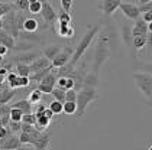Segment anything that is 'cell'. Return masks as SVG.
Here are the masks:
<instances>
[{
    "mask_svg": "<svg viewBox=\"0 0 152 150\" xmlns=\"http://www.w3.org/2000/svg\"><path fill=\"white\" fill-rule=\"evenodd\" d=\"M47 108H48L47 103H39V105L36 107V110H35V114H44Z\"/></svg>",
    "mask_w": 152,
    "mask_h": 150,
    "instance_id": "cell-44",
    "label": "cell"
},
{
    "mask_svg": "<svg viewBox=\"0 0 152 150\" xmlns=\"http://www.w3.org/2000/svg\"><path fill=\"white\" fill-rule=\"evenodd\" d=\"M0 127H3V126H1V118H0Z\"/></svg>",
    "mask_w": 152,
    "mask_h": 150,
    "instance_id": "cell-57",
    "label": "cell"
},
{
    "mask_svg": "<svg viewBox=\"0 0 152 150\" xmlns=\"http://www.w3.org/2000/svg\"><path fill=\"white\" fill-rule=\"evenodd\" d=\"M120 3L122 1H119V0H104L99 4V9L103 12L106 16H110L120 7Z\"/></svg>",
    "mask_w": 152,
    "mask_h": 150,
    "instance_id": "cell-10",
    "label": "cell"
},
{
    "mask_svg": "<svg viewBox=\"0 0 152 150\" xmlns=\"http://www.w3.org/2000/svg\"><path fill=\"white\" fill-rule=\"evenodd\" d=\"M41 14H42V19H44V22L47 25H52L57 20V17H58V13L55 12V9L48 1H42V12H41Z\"/></svg>",
    "mask_w": 152,
    "mask_h": 150,
    "instance_id": "cell-8",
    "label": "cell"
},
{
    "mask_svg": "<svg viewBox=\"0 0 152 150\" xmlns=\"http://www.w3.org/2000/svg\"><path fill=\"white\" fill-rule=\"evenodd\" d=\"M10 105L9 104H0V118L1 117H10Z\"/></svg>",
    "mask_w": 152,
    "mask_h": 150,
    "instance_id": "cell-38",
    "label": "cell"
},
{
    "mask_svg": "<svg viewBox=\"0 0 152 150\" xmlns=\"http://www.w3.org/2000/svg\"><path fill=\"white\" fill-rule=\"evenodd\" d=\"M62 48L64 46L59 45V43H54V45H48L44 48V57L47 58V59H49L51 62L55 59V58L58 57V54L62 51Z\"/></svg>",
    "mask_w": 152,
    "mask_h": 150,
    "instance_id": "cell-14",
    "label": "cell"
},
{
    "mask_svg": "<svg viewBox=\"0 0 152 150\" xmlns=\"http://www.w3.org/2000/svg\"><path fill=\"white\" fill-rule=\"evenodd\" d=\"M112 52H110V38L109 35H102L99 36V42L96 46V52H94V67H93V74L99 75V69L104 64L107 58H110Z\"/></svg>",
    "mask_w": 152,
    "mask_h": 150,
    "instance_id": "cell-2",
    "label": "cell"
},
{
    "mask_svg": "<svg viewBox=\"0 0 152 150\" xmlns=\"http://www.w3.org/2000/svg\"><path fill=\"white\" fill-rule=\"evenodd\" d=\"M51 136H52L51 131H42L41 136L34 141L32 146H34L36 150H48V146H49V143H51Z\"/></svg>",
    "mask_w": 152,
    "mask_h": 150,
    "instance_id": "cell-11",
    "label": "cell"
},
{
    "mask_svg": "<svg viewBox=\"0 0 152 150\" xmlns=\"http://www.w3.org/2000/svg\"><path fill=\"white\" fill-rule=\"evenodd\" d=\"M99 32H100V25H91V26L87 28V32L83 35V38L80 39V42H78L77 46H75L74 55H72V58H71V61H70L71 65H75V64L81 59V57L86 54V51L88 49V46L91 45L93 39L97 36Z\"/></svg>",
    "mask_w": 152,
    "mask_h": 150,
    "instance_id": "cell-1",
    "label": "cell"
},
{
    "mask_svg": "<svg viewBox=\"0 0 152 150\" xmlns=\"http://www.w3.org/2000/svg\"><path fill=\"white\" fill-rule=\"evenodd\" d=\"M1 29H3V17L0 16V30H1Z\"/></svg>",
    "mask_w": 152,
    "mask_h": 150,
    "instance_id": "cell-53",
    "label": "cell"
},
{
    "mask_svg": "<svg viewBox=\"0 0 152 150\" xmlns=\"http://www.w3.org/2000/svg\"><path fill=\"white\" fill-rule=\"evenodd\" d=\"M20 141H19V136L16 134H10L6 138L0 140V150H19L20 149Z\"/></svg>",
    "mask_w": 152,
    "mask_h": 150,
    "instance_id": "cell-9",
    "label": "cell"
},
{
    "mask_svg": "<svg viewBox=\"0 0 152 150\" xmlns=\"http://www.w3.org/2000/svg\"><path fill=\"white\" fill-rule=\"evenodd\" d=\"M99 75H96L93 72H90V74H87L86 77H84V81H83V88L84 87H87V88H94L96 90V87L99 85Z\"/></svg>",
    "mask_w": 152,
    "mask_h": 150,
    "instance_id": "cell-17",
    "label": "cell"
},
{
    "mask_svg": "<svg viewBox=\"0 0 152 150\" xmlns=\"http://www.w3.org/2000/svg\"><path fill=\"white\" fill-rule=\"evenodd\" d=\"M146 41H148V35L146 36H136L132 39V48H135V51H142L146 46Z\"/></svg>",
    "mask_w": 152,
    "mask_h": 150,
    "instance_id": "cell-23",
    "label": "cell"
},
{
    "mask_svg": "<svg viewBox=\"0 0 152 150\" xmlns=\"http://www.w3.org/2000/svg\"><path fill=\"white\" fill-rule=\"evenodd\" d=\"M36 117V124H35V128H38L39 131H44L45 128L49 127L51 124V120L45 117V114H35Z\"/></svg>",
    "mask_w": 152,
    "mask_h": 150,
    "instance_id": "cell-19",
    "label": "cell"
},
{
    "mask_svg": "<svg viewBox=\"0 0 152 150\" xmlns=\"http://www.w3.org/2000/svg\"><path fill=\"white\" fill-rule=\"evenodd\" d=\"M48 108L54 113L55 115H58L61 114V113H64V104L62 103H59V101H51V103L48 104Z\"/></svg>",
    "mask_w": 152,
    "mask_h": 150,
    "instance_id": "cell-25",
    "label": "cell"
},
{
    "mask_svg": "<svg viewBox=\"0 0 152 150\" xmlns=\"http://www.w3.org/2000/svg\"><path fill=\"white\" fill-rule=\"evenodd\" d=\"M52 69H54V67H49V68L42 69V71H39V72L31 74L29 80H31V81H35V82H38V84H41V81L44 80V78H45V77L48 75V74H51V72H52Z\"/></svg>",
    "mask_w": 152,
    "mask_h": 150,
    "instance_id": "cell-22",
    "label": "cell"
},
{
    "mask_svg": "<svg viewBox=\"0 0 152 150\" xmlns=\"http://www.w3.org/2000/svg\"><path fill=\"white\" fill-rule=\"evenodd\" d=\"M10 134H13V133L10 131L9 127H0V140L6 138L7 136H10Z\"/></svg>",
    "mask_w": 152,
    "mask_h": 150,
    "instance_id": "cell-42",
    "label": "cell"
},
{
    "mask_svg": "<svg viewBox=\"0 0 152 150\" xmlns=\"http://www.w3.org/2000/svg\"><path fill=\"white\" fill-rule=\"evenodd\" d=\"M146 150H152V143H151V144H149V147H148V149H146Z\"/></svg>",
    "mask_w": 152,
    "mask_h": 150,
    "instance_id": "cell-54",
    "label": "cell"
},
{
    "mask_svg": "<svg viewBox=\"0 0 152 150\" xmlns=\"http://www.w3.org/2000/svg\"><path fill=\"white\" fill-rule=\"evenodd\" d=\"M146 46L152 52V33H148V41H146Z\"/></svg>",
    "mask_w": 152,
    "mask_h": 150,
    "instance_id": "cell-48",
    "label": "cell"
},
{
    "mask_svg": "<svg viewBox=\"0 0 152 150\" xmlns=\"http://www.w3.org/2000/svg\"><path fill=\"white\" fill-rule=\"evenodd\" d=\"M39 58V54L36 51H29V52H20V54H16L10 57L9 59L12 61L13 64H26V65H31L35 59Z\"/></svg>",
    "mask_w": 152,
    "mask_h": 150,
    "instance_id": "cell-6",
    "label": "cell"
},
{
    "mask_svg": "<svg viewBox=\"0 0 152 150\" xmlns=\"http://www.w3.org/2000/svg\"><path fill=\"white\" fill-rule=\"evenodd\" d=\"M13 72L18 74V77H31V65H26V64H16Z\"/></svg>",
    "mask_w": 152,
    "mask_h": 150,
    "instance_id": "cell-20",
    "label": "cell"
},
{
    "mask_svg": "<svg viewBox=\"0 0 152 150\" xmlns=\"http://www.w3.org/2000/svg\"><path fill=\"white\" fill-rule=\"evenodd\" d=\"M132 78L135 81L136 87L139 88V91L142 92V95L148 98L149 101L152 97V75L148 72H135Z\"/></svg>",
    "mask_w": 152,
    "mask_h": 150,
    "instance_id": "cell-4",
    "label": "cell"
},
{
    "mask_svg": "<svg viewBox=\"0 0 152 150\" xmlns=\"http://www.w3.org/2000/svg\"><path fill=\"white\" fill-rule=\"evenodd\" d=\"M57 81H58V78H57V69H55V72L48 74L47 77L41 81V84H47V85H51V87H55L57 85Z\"/></svg>",
    "mask_w": 152,
    "mask_h": 150,
    "instance_id": "cell-27",
    "label": "cell"
},
{
    "mask_svg": "<svg viewBox=\"0 0 152 150\" xmlns=\"http://www.w3.org/2000/svg\"><path fill=\"white\" fill-rule=\"evenodd\" d=\"M64 113L65 114H75L77 113V103H70V101H65L64 103Z\"/></svg>",
    "mask_w": 152,
    "mask_h": 150,
    "instance_id": "cell-29",
    "label": "cell"
},
{
    "mask_svg": "<svg viewBox=\"0 0 152 150\" xmlns=\"http://www.w3.org/2000/svg\"><path fill=\"white\" fill-rule=\"evenodd\" d=\"M9 128H10V131H12L13 134H15V133H20V131H22V121H12V120H10Z\"/></svg>",
    "mask_w": 152,
    "mask_h": 150,
    "instance_id": "cell-35",
    "label": "cell"
},
{
    "mask_svg": "<svg viewBox=\"0 0 152 150\" xmlns=\"http://www.w3.org/2000/svg\"><path fill=\"white\" fill-rule=\"evenodd\" d=\"M148 33H149L148 32V23L145 22L142 17L136 19L133 28H132V39L136 38V36H146Z\"/></svg>",
    "mask_w": 152,
    "mask_h": 150,
    "instance_id": "cell-12",
    "label": "cell"
},
{
    "mask_svg": "<svg viewBox=\"0 0 152 150\" xmlns=\"http://www.w3.org/2000/svg\"><path fill=\"white\" fill-rule=\"evenodd\" d=\"M58 19H59V22H65V23H70L71 20H72L71 13H67V12H64V10H59Z\"/></svg>",
    "mask_w": 152,
    "mask_h": 150,
    "instance_id": "cell-39",
    "label": "cell"
},
{
    "mask_svg": "<svg viewBox=\"0 0 152 150\" xmlns=\"http://www.w3.org/2000/svg\"><path fill=\"white\" fill-rule=\"evenodd\" d=\"M0 45L6 46L7 49H15V46H16V41H15V38H13L10 33H7L6 30H0Z\"/></svg>",
    "mask_w": 152,
    "mask_h": 150,
    "instance_id": "cell-15",
    "label": "cell"
},
{
    "mask_svg": "<svg viewBox=\"0 0 152 150\" xmlns=\"http://www.w3.org/2000/svg\"><path fill=\"white\" fill-rule=\"evenodd\" d=\"M55 87H51V85H47V84H38V90L42 92V94H52Z\"/></svg>",
    "mask_w": 152,
    "mask_h": 150,
    "instance_id": "cell-41",
    "label": "cell"
},
{
    "mask_svg": "<svg viewBox=\"0 0 152 150\" xmlns=\"http://www.w3.org/2000/svg\"><path fill=\"white\" fill-rule=\"evenodd\" d=\"M10 107H15V108H19L23 114H31L32 113V104L29 103L26 98L23 100H19V101H16V103H13Z\"/></svg>",
    "mask_w": 152,
    "mask_h": 150,
    "instance_id": "cell-18",
    "label": "cell"
},
{
    "mask_svg": "<svg viewBox=\"0 0 152 150\" xmlns=\"http://www.w3.org/2000/svg\"><path fill=\"white\" fill-rule=\"evenodd\" d=\"M97 98H99V94L94 88H87V87L81 88L77 92V113H75L77 117H83L88 104L96 101Z\"/></svg>",
    "mask_w": 152,
    "mask_h": 150,
    "instance_id": "cell-3",
    "label": "cell"
},
{
    "mask_svg": "<svg viewBox=\"0 0 152 150\" xmlns=\"http://www.w3.org/2000/svg\"><path fill=\"white\" fill-rule=\"evenodd\" d=\"M39 29V22L35 17H26L23 23V30L22 32H28V33H36V30Z\"/></svg>",
    "mask_w": 152,
    "mask_h": 150,
    "instance_id": "cell-16",
    "label": "cell"
},
{
    "mask_svg": "<svg viewBox=\"0 0 152 150\" xmlns=\"http://www.w3.org/2000/svg\"><path fill=\"white\" fill-rule=\"evenodd\" d=\"M65 101L77 103V91H75V90H68V91H65Z\"/></svg>",
    "mask_w": 152,
    "mask_h": 150,
    "instance_id": "cell-36",
    "label": "cell"
},
{
    "mask_svg": "<svg viewBox=\"0 0 152 150\" xmlns=\"http://www.w3.org/2000/svg\"><path fill=\"white\" fill-rule=\"evenodd\" d=\"M35 130H36L35 126H31V124H23V123H22V131H23V133L32 134V133H34Z\"/></svg>",
    "mask_w": 152,
    "mask_h": 150,
    "instance_id": "cell-43",
    "label": "cell"
},
{
    "mask_svg": "<svg viewBox=\"0 0 152 150\" xmlns=\"http://www.w3.org/2000/svg\"><path fill=\"white\" fill-rule=\"evenodd\" d=\"M16 95V91L12 90V88H6L0 92V104H9L15 98Z\"/></svg>",
    "mask_w": 152,
    "mask_h": 150,
    "instance_id": "cell-21",
    "label": "cell"
},
{
    "mask_svg": "<svg viewBox=\"0 0 152 150\" xmlns=\"http://www.w3.org/2000/svg\"><path fill=\"white\" fill-rule=\"evenodd\" d=\"M49 67H52V62L47 59L45 57H39L38 59H35L32 64H31V72L35 74V72H39L42 69H47Z\"/></svg>",
    "mask_w": 152,
    "mask_h": 150,
    "instance_id": "cell-13",
    "label": "cell"
},
{
    "mask_svg": "<svg viewBox=\"0 0 152 150\" xmlns=\"http://www.w3.org/2000/svg\"><path fill=\"white\" fill-rule=\"evenodd\" d=\"M34 46L32 42H19V43H16L15 46V51H25V52H29V49Z\"/></svg>",
    "mask_w": 152,
    "mask_h": 150,
    "instance_id": "cell-34",
    "label": "cell"
},
{
    "mask_svg": "<svg viewBox=\"0 0 152 150\" xmlns=\"http://www.w3.org/2000/svg\"><path fill=\"white\" fill-rule=\"evenodd\" d=\"M72 36H74V29L70 26V29H68V32H67V38H70V39H71Z\"/></svg>",
    "mask_w": 152,
    "mask_h": 150,
    "instance_id": "cell-51",
    "label": "cell"
},
{
    "mask_svg": "<svg viewBox=\"0 0 152 150\" xmlns=\"http://www.w3.org/2000/svg\"><path fill=\"white\" fill-rule=\"evenodd\" d=\"M19 150H36L32 144H25V146H20V149Z\"/></svg>",
    "mask_w": 152,
    "mask_h": 150,
    "instance_id": "cell-50",
    "label": "cell"
},
{
    "mask_svg": "<svg viewBox=\"0 0 152 150\" xmlns=\"http://www.w3.org/2000/svg\"><path fill=\"white\" fill-rule=\"evenodd\" d=\"M44 114H45V117H47V118H49L51 121H52V118H55V114H54V113H52L49 108H47V110H45V113H44Z\"/></svg>",
    "mask_w": 152,
    "mask_h": 150,
    "instance_id": "cell-47",
    "label": "cell"
},
{
    "mask_svg": "<svg viewBox=\"0 0 152 150\" xmlns=\"http://www.w3.org/2000/svg\"><path fill=\"white\" fill-rule=\"evenodd\" d=\"M7 51H9V49H7V48H6V46L0 45V57H4V55H6V54H7Z\"/></svg>",
    "mask_w": 152,
    "mask_h": 150,
    "instance_id": "cell-49",
    "label": "cell"
},
{
    "mask_svg": "<svg viewBox=\"0 0 152 150\" xmlns=\"http://www.w3.org/2000/svg\"><path fill=\"white\" fill-rule=\"evenodd\" d=\"M52 95H54V100L55 101H59V103H65V91H62V90H59V88H54V91H52Z\"/></svg>",
    "mask_w": 152,
    "mask_h": 150,
    "instance_id": "cell-30",
    "label": "cell"
},
{
    "mask_svg": "<svg viewBox=\"0 0 152 150\" xmlns=\"http://www.w3.org/2000/svg\"><path fill=\"white\" fill-rule=\"evenodd\" d=\"M29 12L34 13V14H41V12H42V1L32 0V1L29 3Z\"/></svg>",
    "mask_w": 152,
    "mask_h": 150,
    "instance_id": "cell-28",
    "label": "cell"
},
{
    "mask_svg": "<svg viewBox=\"0 0 152 150\" xmlns=\"http://www.w3.org/2000/svg\"><path fill=\"white\" fill-rule=\"evenodd\" d=\"M19 141H20L22 146H25V144H31V143H32V138H31V136H29L28 133L20 131V133H19Z\"/></svg>",
    "mask_w": 152,
    "mask_h": 150,
    "instance_id": "cell-37",
    "label": "cell"
},
{
    "mask_svg": "<svg viewBox=\"0 0 152 150\" xmlns=\"http://www.w3.org/2000/svg\"><path fill=\"white\" fill-rule=\"evenodd\" d=\"M140 69L152 75V62H149V64H142V65H140Z\"/></svg>",
    "mask_w": 152,
    "mask_h": 150,
    "instance_id": "cell-46",
    "label": "cell"
},
{
    "mask_svg": "<svg viewBox=\"0 0 152 150\" xmlns=\"http://www.w3.org/2000/svg\"><path fill=\"white\" fill-rule=\"evenodd\" d=\"M29 3H31V0H16V1H13V7H15V10L16 12H29Z\"/></svg>",
    "mask_w": 152,
    "mask_h": 150,
    "instance_id": "cell-24",
    "label": "cell"
},
{
    "mask_svg": "<svg viewBox=\"0 0 152 150\" xmlns=\"http://www.w3.org/2000/svg\"><path fill=\"white\" fill-rule=\"evenodd\" d=\"M74 51H75V48H72V46H70V45L64 46L62 51L58 54V57L52 61V67L59 69V68H62V67H65L67 64H70L71 58L74 55Z\"/></svg>",
    "mask_w": 152,
    "mask_h": 150,
    "instance_id": "cell-5",
    "label": "cell"
},
{
    "mask_svg": "<svg viewBox=\"0 0 152 150\" xmlns=\"http://www.w3.org/2000/svg\"><path fill=\"white\" fill-rule=\"evenodd\" d=\"M28 101L32 104V105H34V104H39L41 101H42V92L39 91L38 88H36V90H34V91L29 94V98H28Z\"/></svg>",
    "mask_w": 152,
    "mask_h": 150,
    "instance_id": "cell-26",
    "label": "cell"
},
{
    "mask_svg": "<svg viewBox=\"0 0 152 150\" xmlns=\"http://www.w3.org/2000/svg\"><path fill=\"white\" fill-rule=\"evenodd\" d=\"M22 117H23V113L19 108H15V107L10 108V120L12 121H22Z\"/></svg>",
    "mask_w": 152,
    "mask_h": 150,
    "instance_id": "cell-32",
    "label": "cell"
},
{
    "mask_svg": "<svg viewBox=\"0 0 152 150\" xmlns=\"http://www.w3.org/2000/svg\"><path fill=\"white\" fill-rule=\"evenodd\" d=\"M61 10L67 12V13H70L71 9H72V0H61Z\"/></svg>",
    "mask_w": 152,
    "mask_h": 150,
    "instance_id": "cell-40",
    "label": "cell"
},
{
    "mask_svg": "<svg viewBox=\"0 0 152 150\" xmlns=\"http://www.w3.org/2000/svg\"><path fill=\"white\" fill-rule=\"evenodd\" d=\"M140 17L145 20L146 23H151L152 22V12H146V13H142Z\"/></svg>",
    "mask_w": 152,
    "mask_h": 150,
    "instance_id": "cell-45",
    "label": "cell"
},
{
    "mask_svg": "<svg viewBox=\"0 0 152 150\" xmlns=\"http://www.w3.org/2000/svg\"><path fill=\"white\" fill-rule=\"evenodd\" d=\"M0 16H1V17H3V13H1V9H0Z\"/></svg>",
    "mask_w": 152,
    "mask_h": 150,
    "instance_id": "cell-56",
    "label": "cell"
},
{
    "mask_svg": "<svg viewBox=\"0 0 152 150\" xmlns=\"http://www.w3.org/2000/svg\"><path fill=\"white\" fill-rule=\"evenodd\" d=\"M148 32H149V33H152V22L148 23Z\"/></svg>",
    "mask_w": 152,
    "mask_h": 150,
    "instance_id": "cell-52",
    "label": "cell"
},
{
    "mask_svg": "<svg viewBox=\"0 0 152 150\" xmlns=\"http://www.w3.org/2000/svg\"><path fill=\"white\" fill-rule=\"evenodd\" d=\"M22 123H23V124H31V126H35V124H36L35 113H31V114H23V117H22Z\"/></svg>",
    "mask_w": 152,
    "mask_h": 150,
    "instance_id": "cell-33",
    "label": "cell"
},
{
    "mask_svg": "<svg viewBox=\"0 0 152 150\" xmlns=\"http://www.w3.org/2000/svg\"><path fill=\"white\" fill-rule=\"evenodd\" d=\"M148 103H149V105H152V97H151V100H149Z\"/></svg>",
    "mask_w": 152,
    "mask_h": 150,
    "instance_id": "cell-55",
    "label": "cell"
},
{
    "mask_svg": "<svg viewBox=\"0 0 152 150\" xmlns=\"http://www.w3.org/2000/svg\"><path fill=\"white\" fill-rule=\"evenodd\" d=\"M70 29V23H65V22H58V28H57V32H58L59 36L62 38H67V32Z\"/></svg>",
    "mask_w": 152,
    "mask_h": 150,
    "instance_id": "cell-31",
    "label": "cell"
},
{
    "mask_svg": "<svg viewBox=\"0 0 152 150\" xmlns=\"http://www.w3.org/2000/svg\"><path fill=\"white\" fill-rule=\"evenodd\" d=\"M122 13L130 19V20H136L140 17V10H139V6L135 4V3H120V7H119Z\"/></svg>",
    "mask_w": 152,
    "mask_h": 150,
    "instance_id": "cell-7",
    "label": "cell"
}]
</instances>
